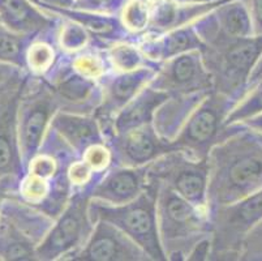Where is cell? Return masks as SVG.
Instances as JSON below:
<instances>
[{
  "label": "cell",
  "instance_id": "obj_1",
  "mask_svg": "<svg viewBox=\"0 0 262 261\" xmlns=\"http://www.w3.org/2000/svg\"><path fill=\"white\" fill-rule=\"evenodd\" d=\"M209 212L262 188V137L242 127H225L208 153Z\"/></svg>",
  "mask_w": 262,
  "mask_h": 261
},
{
  "label": "cell",
  "instance_id": "obj_2",
  "mask_svg": "<svg viewBox=\"0 0 262 261\" xmlns=\"http://www.w3.org/2000/svg\"><path fill=\"white\" fill-rule=\"evenodd\" d=\"M154 183L157 225L166 260H187L192 248L210 236L209 210L194 207L164 183Z\"/></svg>",
  "mask_w": 262,
  "mask_h": 261
},
{
  "label": "cell",
  "instance_id": "obj_3",
  "mask_svg": "<svg viewBox=\"0 0 262 261\" xmlns=\"http://www.w3.org/2000/svg\"><path fill=\"white\" fill-rule=\"evenodd\" d=\"M157 184L149 180L146 190L125 204H108L90 198L89 217L94 224L106 221L118 227L145 251L150 260H166L157 225Z\"/></svg>",
  "mask_w": 262,
  "mask_h": 261
},
{
  "label": "cell",
  "instance_id": "obj_4",
  "mask_svg": "<svg viewBox=\"0 0 262 261\" xmlns=\"http://www.w3.org/2000/svg\"><path fill=\"white\" fill-rule=\"evenodd\" d=\"M210 260L240 257L248 235L262 222V188L247 197L209 212Z\"/></svg>",
  "mask_w": 262,
  "mask_h": 261
},
{
  "label": "cell",
  "instance_id": "obj_5",
  "mask_svg": "<svg viewBox=\"0 0 262 261\" xmlns=\"http://www.w3.org/2000/svg\"><path fill=\"white\" fill-rule=\"evenodd\" d=\"M89 190L82 188L70 197L60 214L54 219L42 242L35 250L38 260H70L80 250L92 233L89 217Z\"/></svg>",
  "mask_w": 262,
  "mask_h": 261
},
{
  "label": "cell",
  "instance_id": "obj_6",
  "mask_svg": "<svg viewBox=\"0 0 262 261\" xmlns=\"http://www.w3.org/2000/svg\"><path fill=\"white\" fill-rule=\"evenodd\" d=\"M232 105L226 95L214 90L209 93L170 143L172 150H182L194 158L208 157L211 148L223 137V121Z\"/></svg>",
  "mask_w": 262,
  "mask_h": 261
},
{
  "label": "cell",
  "instance_id": "obj_7",
  "mask_svg": "<svg viewBox=\"0 0 262 261\" xmlns=\"http://www.w3.org/2000/svg\"><path fill=\"white\" fill-rule=\"evenodd\" d=\"M149 179L164 183L194 207L208 209V157L194 158L171 150L149 165Z\"/></svg>",
  "mask_w": 262,
  "mask_h": 261
},
{
  "label": "cell",
  "instance_id": "obj_8",
  "mask_svg": "<svg viewBox=\"0 0 262 261\" xmlns=\"http://www.w3.org/2000/svg\"><path fill=\"white\" fill-rule=\"evenodd\" d=\"M149 85L170 95L214 90L213 77L205 66L201 50L183 52L162 62Z\"/></svg>",
  "mask_w": 262,
  "mask_h": 261
},
{
  "label": "cell",
  "instance_id": "obj_9",
  "mask_svg": "<svg viewBox=\"0 0 262 261\" xmlns=\"http://www.w3.org/2000/svg\"><path fill=\"white\" fill-rule=\"evenodd\" d=\"M70 260L76 261H145V251L118 227L106 221L94 222L84 246Z\"/></svg>",
  "mask_w": 262,
  "mask_h": 261
},
{
  "label": "cell",
  "instance_id": "obj_10",
  "mask_svg": "<svg viewBox=\"0 0 262 261\" xmlns=\"http://www.w3.org/2000/svg\"><path fill=\"white\" fill-rule=\"evenodd\" d=\"M110 143L116 166H145L172 150L171 144L158 135L153 123L110 136Z\"/></svg>",
  "mask_w": 262,
  "mask_h": 261
},
{
  "label": "cell",
  "instance_id": "obj_11",
  "mask_svg": "<svg viewBox=\"0 0 262 261\" xmlns=\"http://www.w3.org/2000/svg\"><path fill=\"white\" fill-rule=\"evenodd\" d=\"M46 81L51 86L61 111L90 114L95 112L101 104V86L94 78L78 73L72 63L59 67L54 78Z\"/></svg>",
  "mask_w": 262,
  "mask_h": 261
},
{
  "label": "cell",
  "instance_id": "obj_12",
  "mask_svg": "<svg viewBox=\"0 0 262 261\" xmlns=\"http://www.w3.org/2000/svg\"><path fill=\"white\" fill-rule=\"evenodd\" d=\"M58 110V102L51 86L46 78L42 77L38 90H35L26 102L21 121V145L28 164L39 150L50 127V122Z\"/></svg>",
  "mask_w": 262,
  "mask_h": 261
},
{
  "label": "cell",
  "instance_id": "obj_13",
  "mask_svg": "<svg viewBox=\"0 0 262 261\" xmlns=\"http://www.w3.org/2000/svg\"><path fill=\"white\" fill-rule=\"evenodd\" d=\"M158 66L159 64H147L132 71L119 72L111 77H104L101 86L102 101L94 112L97 119L106 123L113 121L114 116L151 81L156 76Z\"/></svg>",
  "mask_w": 262,
  "mask_h": 261
},
{
  "label": "cell",
  "instance_id": "obj_14",
  "mask_svg": "<svg viewBox=\"0 0 262 261\" xmlns=\"http://www.w3.org/2000/svg\"><path fill=\"white\" fill-rule=\"evenodd\" d=\"M149 165L116 166L104 171L99 180L90 188V198L108 204L129 203L149 186Z\"/></svg>",
  "mask_w": 262,
  "mask_h": 261
},
{
  "label": "cell",
  "instance_id": "obj_15",
  "mask_svg": "<svg viewBox=\"0 0 262 261\" xmlns=\"http://www.w3.org/2000/svg\"><path fill=\"white\" fill-rule=\"evenodd\" d=\"M50 128L81 157L90 147L104 143L102 127L95 115L58 110L50 122Z\"/></svg>",
  "mask_w": 262,
  "mask_h": 261
},
{
  "label": "cell",
  "instance_id": "obj_16",
  "mask_svg": "<svg viewBox=\"0 0 262 261\" xmlns=\"http://www.w3.org/2000/svg\"><path fill=\"white\" fill-rule=\"evenodd\" d=\"M171 95L147 84L128 102L111 121V127L106 133L121 135L130 129L153 123L157 109Z\"/></svg>",
  "mask_w": 262,
  "mask_h": 261
},
{
  "label": "cell",
  "instance_id": "obj_17",
  "mask_svg": "<svg viewBox=\"0 0 262 261\" xmlns=\"http://www.w3.org/2000/svg\"><path fill=\"white\" fill-rule=\"evenodd\" d=\"M210 92L213 90L176 94L171 95L167 101H164L157 109L153 118V127L158 135L171 143L180 132V129L189 118L193 110L199 106L200 102Z\"/></svg>",
  "mask_w": 262,
  "mask_h": 261
},
{
  "label": "cell",
  "instance_id": "obj_18",
  "mask_svg": "<svg viewBox=\"0 0 262 261\" xmlns=\"http://www.w3.org/2000/svg\"><path fill=\"white\" fill-rule=\"evenodd\" d=\"M141 51L150 62H164L170 57L192 50L204 49V42L194 30L193 25H184L163 33L161 37L145 39L141 45Z\"/></svg>",
  "mask_w": 262,
  "mask_h": 261
},
{
  "label": "cell",
  "instance_id": "obj_19",
  "mask_svg": "<svg viewBox=\"0 0 262 261\" xmlns=\"http://www.w3.org/2000/svg\"><path fill=\"white\" fill-rule=\"evenodd\" d=\"M213 16L214 25L219 34L227 38H247L254 35L249 8L242 0L223 4Z\"/></svg>",
  "mask_w": 262,
  "mask_h": 261
},
{
  "label": "cell",
  "instance_id": "obj_20",
  "mask_svg": "<svg viewBox=\"0 0 262 261\" xmlns=\"http://www.w3.org/2000/svg\"><path fill=\"white\" fill-rule=\"evenodd\" d=\"M0 11L12 26L23 33L47 32L54 21L39 13L25 0H0Z\"/></svg>",
  "mask_w": 262,
  "mask_h": 261
},
{
  "label": "cell",
  "instance_id": "obj_21",
  "mask_svg": "<svg viewBox=\"0 0 262 261\" xmlns=\"http://www.w3.org/2000/svg\"><path fill=\"white\" fill-rule=\"evenodd\" d=\"M262 112V83L248 85L235 104L231 106L223 121L225 127L236 126Z\"/></svg>",
  "mask_w": 262,
  "mask_h": 261
},
{
  "label": "cell",
  "instance_id": "obj_22",
  "mask_svg": "<svg viewBox=\"0 0 262 261\" xmlns=\"http://www.w3.org/2000/svg\"><path fill=\"white\" fill-rule=\"evenodd\" d=\"M110 61L113 62L114 68L119 72L132 71L149 64L147 62L145 63V61L149 59H146L141 49L127 42L116 43L110 49Z\"/></svg>",
  "mask_w": 262,
  "mask_h": 261
},
{
  "label": "cell",
  "instance_id": "obj_23",
  "mask_svg": "<svg viewBox=\"0 0 262 261\" xmlns=\"http://www.w3.org/2000/svg\"><path fill=\"white\" fill-rule=\"evenodd\" d=\"M149 7L140 0H132L123 12V25L127 32L140 33L149 26Z\"/></svg>",
  "mask_w": 262,
  "mask_h": 261
},
{
  "label": "cell",
  "instance_id": "obj_24",
  "mask_svg": "<svg viewBox=\"0 0 262 261\" xmlns=\"http://www.w3.org/2000/svg\"><path fill=\"white\" fill-rule=\"evenodd\" d=\"M55 50L51 45L46 42H38L32 45L28 52V63L30 69L39 73L50 71L54 66Z\"/></svg>",
  "mask_w": 262,
  "mask_h": 261
},
{
  "label": "cell",
  "instance_id": "obj_25",
  "mask_svg": "<svg viewBox=\"0 0 262 261\" xmlns=\"http://www.w3.org/2000/svg\"><path fill=\"white\" fill-rule=\"evenodd\" d=\"M88 39H89V35L84 26L73 21L72 24H68L61 28L59 45L66 51H77L86 46Z\"/></svg>",
  "mask_w": 262,
  "mask_h": 261
},
{
  "label": "cell",
  "instance_id": "obj_26",
  "mask_svg": "<svg viewBox=\"0 0 262 261\" xmlns=\"http://www.w3.org/2000/svg\"><path fill=\"white\" fill-rule=\"evenodd\" d=\"M72 67L81 73L90 78L98 80L104 75L106 63L97 55H81L72 61Z\"/></svg>",
  "mask_w": 262,
  "mask_h": 261
},
{
  "label": "cell",
  "instance_id": "obj_27",
  "mask_svg": "<svg viewBox=\"0 0 262 261\" xmlns=\"http://www.w3.org/2000/svg\"><path fill=\"white\" fill-rule=\"evenodd\" d=\"M21 55V43L16 37L0 33V59L17 61Z\"/></svg>",
  "mask_w": 262,
  "mask_h": 261
},
{
  "label": "cell",
  "instance_id": "obj_28",
  "mask_svg": "<svg viewBox=\"0 0 262 261\" xmlns=\"http://www.w3.org/2000/svg\"><path fill=\"white\" fill-rule=\"evenodd\" d=\"M248 8L253 23L254 35H262V0H251Z\"/></svg>",
  "mask_w": 262,
  "mask_h": 261
},
{
  "label": "cell",
  "instance_id": "obj_29",
  "mask_svg": "<svg viewBox=\"0 0 262 261\" xmlns=\"http://www.w3.org/2000/svg\"><path fill=\"white\" fill-rule=\"evenodd\" d=\"M12 162V147L7 137L0 136V170L8 167Z\"/></svg>",
  "mask_w": 262,
  "mask_h": 261
},
{
  "label": "cell",
  "instance_id": "obj_30",
  "mask_svg": "<svg viewBox=\"0 0 262 261\" xmlns=\"http://www.w3.org/2000/svg\"><path fill=\"white\" fill-rule=\"evenodd\" d=\"M231 127H242V128L248 129V131H251V132L256 133V135L261 136L262 137V112L256 115V116H252V118L242 122V123L236 124V126Z\"/></svg>",
  "mask_w": 262,
  "mask_h": 261
},
{
  "label": "cell",
  "instance_id": "obj_31",
  "mask_svg": "<svg viewBox=\"0 0 262 261\" xmlns=\"http://www.w3.org/2000/svg\"><path fill=\"white\" fill-rule=\"evenodd\" d=\"M111 2L113 0H81L80 7L93 9V11H102V9L110 7Z\"/></svg>",
  "mask_w": 262,
  "mask_h": 261
},
{
  "label": "cell",
  "instance_id": "obj_32",
  "mask_svg": "<svg viewBox=\"0 0 262 261\" xmlns=\"http://www.w3.org/2000/svg\"><path fill=\"white\" fill-rule=\"evenodd\" d=\"M254 83H262V57H261V61L258 62V64L256 66V68H254L253 72H252V75L251 77H249V81H248L247 86ZM247 86H245V88H247Z\"/></svg>",
  "mask_w": 262,
  "mask_h": 261
},
{
  "label": "cell",
  "instance_id": "obj_33",
  "mask_svg": "<svg viewBox=\"0 0 262 261\" xmlns=\"http://www.w3.org/2000/svg\"><path fill=\"white\" fill-rule=\"evenodd\" d=\"M42 2H46L49 4H58L60 7H66L68 4V0H42Z\"/></svg>",
  "mask_w": 262,
  "mask_h": 261
}]
</instances>
